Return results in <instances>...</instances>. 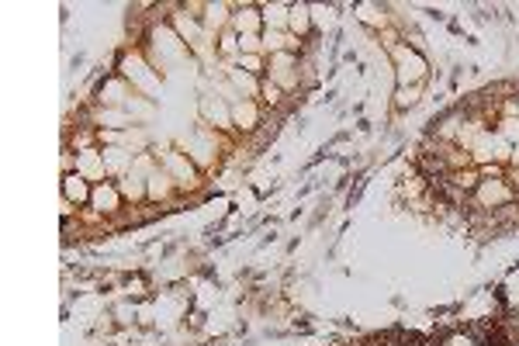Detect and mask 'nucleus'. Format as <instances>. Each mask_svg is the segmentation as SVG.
Masks as SVG:
<instances>
[{
    "instance_id": "nucleus-1",
    "label": "nucleus",
    "mask_w": 519,
    "mask_h": 346,
    "mask_svg": "<svg viewBox=\"0 0 519 346\" xmlns=\"http://www.w3.org/2000/svg\"><path fill=\"white\" fill-rule=\"evenodd\" d=\"M66 194L69 197H87V187L80 184V177H66Z\"/></svg>"
},
{
    "instance_id": "nucleus-2",
    "label": "nucleus",
    "mask_w": 519,
    "mask_h": 346,
    "mask_svg": "<svg viewBox=\"0 0 519 346\" xmlns=\"http://www.w3.org/2000/svg\"><path fill=\"white\" fill-rule=\"evenodd\" d=\"M94 197H97V204H114V194H111V190H104V187H101Z\"/></svg>"
}]
</instances>
